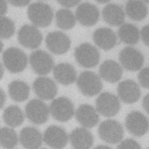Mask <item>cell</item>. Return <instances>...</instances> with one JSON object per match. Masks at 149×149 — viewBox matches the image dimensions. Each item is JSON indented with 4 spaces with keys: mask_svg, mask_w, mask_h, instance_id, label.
Masks as SVG:
<instances>
[{
    "mask_svg": "<svg viewBox=\"0 0 149 149\" xmlns=\"http://www.w3.org/2000/svg\"><path fill=\"white\" fill-rule=\"evenodd\" d=\"M27 15L34 26L46 27L51 23L54 13L48 4L43 2H37L29 5Z\"/></svg>",
    "mask_w": 149,
    "mask_h": 149,
    "instance_id": "cell-1",
    "label": "cell"
},
{
    "mask_svg": "<svg viewBox=\"0 0 149 149\" xmlns=\"http://www.w3.org/2000/svg\"><path fill=\"white\" fill-rule=\"evenodd\" d=\"M2 61L5 67L12 73L23 72L28 63L26 54L16 47H11L6 49L2 55Z\"/></svg>",
    "mask_w": 149,
    "mask_h": 149,
    "instance_id": "cell-2",
    "label": "cell"
},
{
    "mask_svg": "<svg viewBox=\"0 0 149 149\" xmlns=\"http://www.w3.org/2000/svg\"><path fill=\"white\" fill-rule=\"evenodd\" d=\"M98 134L104 142L110 144H117L122 141L124 130L118 121L110 119L104 121L100 124Z\"/></svg>",
    "mask_w": 149,
    "mask_h": 149,
    "instance_id": "cell-3",
    "label": "cell"
},
{
    "mask_svg": "<svg viewBox=\"0 0 149 149\" xmlns=\"http://www.w3.org/2000/svg\"><path fill=\"white\" fill-rule=\"evenodd\" d=\"M76 80L79 89L85 96H93L99 93L103 89L100 77L94 72H83L80 74Z\"/></svg>",
    "mask_w": 149,
    "mask_h": 149,
    "instance_id": "cell-4",
    "label": "cell"
},
{
    "mask_svg": "<svg viewBox=\"0 0 149 149\" xmlns=\"http://www.w3.org/2000/svg\"><path fill=\"white\" fill-rule=\"evenodd\" d=\"M74 58L76 62L82 67L92 68L96 66L100 59L98 49L89 43L79 45L74 51Z\"/></svg>",
    "mask_w": 149,
    "mask_h": 149,
    "instance_id": "cell-5",
    "label": "cell"
},
{
    "mask_svg": "<svg viewBox=\"0 0 149 149\" xmlns=\"http://www.w3.org/2000/svg\"><path fill=\"white\" fill-rule=\"evenodd\" d=\"M49 111L55 120L64 123L69 121L74 116V105L70 99L62 96L52 101Z\"/></svg>",
    "mask_w": 149,
    "mask_h": 149,
    "instance_id": "cell-6",
    "label": "cell"
},
{
    "mask_svg": "<svg viewBox=\"0 0 149 149\" xmlns=\"http://www.w3.org/2000/svg\"><path fill=\"white\" fill-rule=\"evenodd\" d=\"M96 106L97 111L107 117L116 116L121 109L118 97L108 92H103L98 96L96 102Z\"/></svg>",
    "mask_w": 149,
    "mask_h": 149,
    "instance_id": "cell-7",
    "label": "cell"
},
{
    "mask_svg": "<svg viewBox=\"0 0 149 149\" xmlns=\"http://www.w3.org/2000/svg\"><path fill=\"white\" fill-rule=\"evenodd\" d=\"M27 118L33 124L41 125L47 121L50 111L48 106L40 99H32L25 107Z\"/></svg>",
    "mask_w": 149,
    "mask_h": 149,
    "instance_id": "cell-8",
    "label": "cell"
},
{
    "mask_svg": "<svg viewBox=\"0 0 149 149\" xmlns=\"http://www.w3.org/2000/svg\"><path fill=\"white\" fill-rule=\"evenodd\" d=\"M119 62L122 67L131 72L139 70L143 66L145 58L138 49L131 47L124 48L119 53Z\"/></svg>",
    "mask_w": 149,
    "mask_h": 149,
    "instance_id": "cell-9",
    "label": "cell"
},
{
    "mask_svg": "<svg viewBox=\"0 0 149 149\" xmlns=\"http://www.w3.org/2000/svg\"><path fill=\"white\" fill-rule=\"evenodd\" d=\"M125 127L132 135L136 137H141L149 130V120L142 112L132 111L126 117Z\"/></svg>",
    "mask_w": 149,
    "mask_h": 149,
    "instance_id": "cell-10",
    "label": "cell"
},
{
    "mask_svg": "<svg viewBox=\"0 0 149 149\" xmlns=\"http://www.w3.org/2000/svg\"><path fill=\"white\" fill-rule=\"evenodd\" d=\"M29 62L33 71L36 74L41 75L50 73L54 66L53 57L43 50L33 52L30 56Z\"/></svg>",
    "mask_w": 149,
    "mask_h": 149,
    "instance_id": "cell-11",
    "label": "cell"
},
{
    "mask_svg": "<svg viewBox=\"0 0 149 149\" xmlns=\"http://www.w3.org/2000/svg\"><path fill=\"white\" fill-rule=\"evenodd\" d=\"M18 38L19 43L24 47L34 49L40 47L43 41L40 31L34 26L25 24L19 30Z\"/></svg>",
    "mask_w": 149,
    "mask_h": 149,
    "instance_id": "cell-12",
    "label": "cell"
},
{
    "mask_svg": "<svg viewBox=\"0 0 149 149\" xmlns=\"http://www.w3.org/2000/svg\"><path fill=\"white\" fill-rule=\"evenodd\" d=\"M43 140L49 147L54 149L65 148L69 141V135L61 127L51 125L44 132Z\"/></svg>",
    "mask_w": 149,
    "mask_h": 149,
    "instance_id": "cell-13",
    "label": "cell"
},
{
    "mask_svg": "<svg viewBox=\"0 0 149 149\" xmlns=\"http://www.w3.org/2000/svg\"><path fill=\"white\" fill-rule=\"evenodd\" d=\"M46 43L49 51L56 55H63L70 49L71 41L70 37L62 31H56L48 33Z\"/></svg>",
    "mask_w": 149,
    "mask_h": 149,
    "instance_id": "cell-14",
    "label": "cell"
},
{
    "mask_svg": "<svg viewBox=\"0 0 149 149\" xmlns=\"http://www.w3.org/2000/svg\"><path fill=\"white\" fill-rule=\"evenodd\" d=\"M33 89L35 94L41 100L53 99L58 92V87L56 82L46 77L37 78L33 84Z\"/></svg>",
    "mask_w": 149,
    "mask_h": 149,
    "instance_id": "cell-15",
    "label": "cell"
},
{
    "mask_svg": "<svg viewBox=\"0 0 149 149\" xmlns=\"http://www.w3.org/2000/svg\"><path fill=\"white\" fill-rule=\"evenodd\" d=\"M75 16L81 24L92 26L97 23L100 17V12L96 5L89 2H84L78 5Z\"/></svg>",
    "mask_w": 149,
    "mask_h": 149,
    "instance_id": "cell-16",
    "label": "cell"
},
{
    "mask_svg": "<svg viewBox=\"0 0 149 149\" xmlns=\"http://www.w3.org/2000/svg\"><path fill=\"white\" fill-rule=\"evenodd\" d=\"M117 92L119 99L127 104H133L138 102L141 96L139 85L132 79L121 82L118 84Z\"/></svg>",
    "mask_w": 149,
    "mask_h": 149,
    "instance_id": "cell-17",
    "label": "cell"
},
{
    "mask_svg": "<svg viewBox=\"0 0 149 149\" xmlns=\"http://www.w3.org/2000/svg\"><path fill=\"white\" fill-rule=\"evenodd\" d=\"M75 117L79 123L85 128L95 127L100 120L97 110L88 104L80 105L75 112Z\"/></svg>",
    "mask_w": 149,
    "mask_h": 149,
    "instance_id": "cell-18",
    "label": "cell"
},
{
    "mask_svg": "<svg viewBox=\"0 0 149 149\" xmlns=\"http://www.w3.org/2000/svg\"><path fill=\"white\" fill-rule=\"evenodd\" d=\"M19 141L26 149H39L43 143V135L34 127L23 128L19 134Z\"/></svg>",
    "mask_w": 149,
    "mask_h": 149,
    "instance_id": "cell-19",
    "label": "cell"
},
{
    "mask_svg": "<svg viewBox=\"0 0 149 149\" xmlns=\"http://www.w3.org/2000/svg\"><path fill=\"white\" fill-rule=\"evenodd\" d=\"M69 141L74 149H90L93 146L94 137L87 128L80 127L71 132Z\"/></svg>",
    "mask_w": 149,
    "mask_h": 149,
    "instance_id": "cell-20",
    "label": "cell"
},
{
    "mask_svg": "<svg viewBox=\"0 0 149 149\" xmlns=\"http://www.w3.org/2000/svg\"><path fill=\"white\" fill-rule=\"evenodd\" d=\"M93 41L97 47L108 51L113 48L117 43V37L113 30L102 27L97 29L93 36Z\"/></svg>",
    "mask_w": 149,
    "mask_h": 149,
    "instance_id": "cell-21",
    "label": "cell"
},
{
    "mask_svg": "<svg viewBox=\"0 0 149 149\" xmlns=\"http://www.w3.org/2000/svg\"><path fill=\"white\" fill-rule=\"evenodd\" d=\"M104 20L112 26H121L124 24L125 13L123 8L116 3H108L102 12Z\"/></svg>",
    "mask_w": 149,
    "mask_h": 149,
    "instance_id": "cell-22",
    "label": "cell"
},
{
    "mask_svg": "<svg viewBox=\"0 0 149 149\" xmlns=\"http://www.w3.org/2000/svg\"><path fill=\"white\" fill-rule=\"evenodd\" d=\"M99 74L105 81L115 83L121 78L123 70L121 66L115 61L107 60L100 65Z\"/></svg>",
    "mask_w": 149,
    "mask_h": 149,
    "instance_id": "cell-23",
    "label": "cell"
},
{
    "mask_svg": "<svg viewBox=\"0 0 149 149\" xmlns=\"http://www.w3.org/2000/svg\"><path fill=\"white\" fill-rule=\"evenodd\" d=\"M53 74L57 82L63 85L73 84L77 79L74 67L70 63H61L54 68Z\"/></svg>",
    "mask_w": 149,
    "mask_h": 149,
    "instance_id": "cell-24",
    "label": "cell"
},
{
    "mask_svg": "<svg viewBox=\"0 0 149 149\" xmlns=\"http://www.w3.org/2000/svg\"><path fill=\"white\" fill-rule=\"evenodd\" d=\"M127 15L135 21H142L148 14V8L145 2L142 1H129L125 6Z\"/></svg>",
    "mask_w": 149,
    "mask_h": 149,
    "instance_id": "cell-25",
    "label": "cell"
},
{
    "mask_svg": "<svg viewBox=\"0 0 149 149\" xmlns=\"http://www.w3.org/2000/svg\"><path fill=\"white\" fill-rule=\"evenodd\" d=\"M8 92L12 100L17 102H22L29 96L30 87L29 85L20 80H15L8 86Z\"/></svg>",
    "mask_w": 149,
    "mask_h": 149,
    "instance_id": "cell-26",
    "label": "cell"
},
{
    "mask_svg": "<svg viewBox=\"0 0 149 149\" xmlns=\"http://www.w3.org/2000/svg\"><path fill=\"white\" fill-rule=\"evenodd\" d=\"M118 35L119 39L123 42L129 45L137 44L140 38L139 29L131 23L122 24L118 30Z\"/></svg>",
    "mask_w": 149,
    "mask_h": 149,
    "instance_id": "cell-27",
    "label": "cell"
},
{
    "mask_svg": "<svg viewBox=\"0 0 149 149\" xmlns=\"http://www.w3.org/2000/svg\"><path fill=\"white\" fill-rule=\"evenodd\" d=\"M3 120L9 127L15 128L20 126L24 122L25 114L19 106L12 105L5 109Z\"/></svg>",
    "mask_w": 149,
    "mask_h": 149,
    "instance_id": "cell-28",
    "label": "cell"
},
{
    "mask_svg": "<svg viewBox=\"0 0 149 149\" xmlns=\"http://www.w3.org/2000/svg\"><path fill=\"white\" fill-rule=\"evenodd\" d=\"M56 22L57 26L63 30L72 29L76 22L74 13L68 9L58 10L56 15Z\"/></svg>",
    "mask_w": 149,
    "mask_h": 149,
    "instance_id": "cell-29",
    "label": "cell"
},
{
    "mask_svg": "<svg viewBox=\"0 0 149 149\" xmlns=\"http://www.w3.org/2000/svg\"><path fill=\"white\" fill-rule=\"evenodd\" d=\"M19 138L15 131L10 127L0 129V146L5 149H13L18 143Z\"/></svg>",
    "mask_w": 149,
    "mask_h": 149,
    "instance_id": "cell-30",
    "label": "cell"
},
{
    "mask_svg": "<svg viewBox=\"0 0 149 149\" xmlns=\"http://www.w3.org/2000/svg\"><path fill=\"white\" fill-rule=\"evenodd\" d=\"M15 31V23L10 18L0 16V38L8 39L14 34Z\"/></svg>",
    "mask_w": 149,
    "mask_h": 149,
    "instance_id": "cell-31",
    "label": "cell"
},
{
    "mask_svg": "<svg viewBox=\"0 0 149 149\" xmlns=\"http://www.w3.org/2000/svg\"><path fill=\"white\" fill-rule=\"evenodd\" d=\"M117 149H142L140 144L133 139H127L122 141Z\"/></svg>",
    "mask_w": 149,
    "mask_h": 149,
    "instance_id": "cell-32",
    "label": "cell"
},
{
    "mask_svg": "<svg viewBox=\"0 0 149 149\" xmlns=\"http://www.w3.org/2000/svg\"><path fill=\"white\" fill-rule=\"evenodd\" d=\"M138 80L140 85L145 88H149V68L146 67L141 70L138 74Z\"/></svg>",
    "mask_w": 149,
    "mask_h": 149,
    "instance_id": "cell-33",
    "label": "cell"
},
{
    "mask_svg": "<svg viewBox=\"0 0 149 149\" xmlns=\"http://www.w3.org/2000/svg\"><path fill=\"white\" fill-rule=\"evenodd\" d=\"M149 25L145 26L140 32V37L143 43L146 45H149Z\"/></svg>",
    "mask_w": 149,
    "mask_h": 149,
    "instance_id": "cell-34",
    "label": "cell"
},
{
    "mask_svg": "<svg viewBox=\"0 0 149 149\" xmlns=\"http://www.w3.org/2000/svg\"><path fill=\"white\" fill-rule=\"evenodd\" d=\"M58 2L63 6L69 8L80 4V1H58Z\"/></svg>",
    "mask_w": 149,
    "mask_h": 149,
    "instance_id": "cell-35",
    "label": "cell"
},
{
    "mask_svg": "<svg viewBox=\"0 0 149 149\" xmlns=\"http://www.w3.org/2000/svg\"><path fill=\"white\" fill-rule=\"evenodd\" d=\"M9 2L14 6L22 7L29 5L30 1H9Z\"/></svg>",
    "mask_w": 149,
    "mask_h": 149,
    "instance_id": "cell-36",
    "label": "cell"
},
{
    "mask_svg": "<svg viewBox=\"0 0 149 149\" xmlns=\"http://www.w3.org/2000/svg\"><path fill=\"white\" fill-rule=\"evenodd\" d=\"M7 2L5 1H0V16H3L7 12Z\"/></svg>",
    "mask_w": 149,
    "mask_h": 149,
    "instance_id": "cell-37",
    "label": "cell"
},
{
    "mask_svg": "<svg viewBox=\"0 0 149 149\" xmlns=\"http://www.w3.org/2000/svg\"><path fill=\"white\" fill-rule=\"evenodd\" d=\"M6 102V95L4 91L0 88V109L3 107Z\"/></svg>",
    "mask_w": 149,
    "mask_h": 149,
    "instance_id": "cell-38",
    "label": "cell"
},
{
    "mask_svg": "<svg viewBox=\"0 0 149 149\" xmlns=\"http://www.w3.org/2000/svg\"><path fill=\"white\" fill-rule=\"evenodd\" d=\"M143 107L146 111L147 113H148V110H149V95L147 94L143 98V103H142Z\"/></svg>",
    "mask_w": 149,
    "mask_h": 149,
    "instance_id": "cell-39",
    "label": "cell"
},
{
    "mask_svg": "<svg viewBox=\"0 0 149 149\" xmlns=\"http://www.w3.org/2000/svg\"><path fill=\"white\" fill-rule=\"evenodd\" d=\"M93 149H112L109 146H105V145H99L96 146Z\"/></svg>",
    "mask_w": 149,
    "mask_h": 149,
    "instance_id": "cell-40",
    "label": "cell"
},
{
    "mask_svg": "<svg viewBox=\"0 0 149 149\" xmlns=\"http://www.w3.org/2000/svg\"><path fill=\"white\" fill-rule=\"evenodd\" d=\"M4 73V69L3 65L0 63V79L2 78Z\"/></svg>",
    "mask_w": 149,
    "mask_h": 149,
    "instance_id": "cell-41",
    "label": "cell"
},
{
    "mask_svg": "<svg viewBox=\"0 0 149 149\" xmlns=\"http://www.w3.org/2000/svg\"><path fill=\"white\" fill-rule=\"evenodd\" d=\"M3 47H4V45H3V44H2V41H1V40H0V53L2 52V49H3Z\"/></svg>",
    "mask_w": 149,
    "mask_h": 149,
    "instance_id": "cell-42",
    "label": "cell"
},
{
    "mask_svg": "<svg viewBox=\"0 0 149 149\" xmlns=\"http://www.w3.org/2000/svg\"><path fill=\"white\" fill-rule=\"evenodd\" d=\"M97 2L101 3H108L109 1H97Z\"/></svg>",
    "mask_w": 149,
    "mask_h": 149,
    "instance_id": "cell-43",
    "label": "cell"
},
{
    "mask_svg": "<svg viewBox=\"0 0 149 149\" xmlns=\"http://www.w3.org/2000/svg\"></svg>",
    "mask_w": 149,
    "mask_h": 149,
    "instance_id": "cell-44",
    "label": "cell"
},
{
    "mask_svg": "<svg viewBox=\"0 0 149 149\" xmlns=\"http://www.w3.org/2000/svg\"></svg>",
    "mask_w": 149,
    "mask_h": 149,
    "instance_id": "cell-45",
    "label": "cell"
}]
</instances>
